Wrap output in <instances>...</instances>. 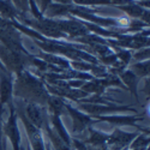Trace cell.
Instances as JSON below:
<instances>
[{"label":"cell","instance_id":"cell-19","mask_svg":"<svg viewBox=\"0 0 150 150\" xmlns=\"http://www.w3.org/2000/svg\"><path fill=\"white\" fill-rule=\"evenodd\" d=\"M133 71L134 74H138L141 77H144V76H149V61H145V62H138V64H134L132 67H131Z\"/></svg>","mask_w":150,"mask_h":150},{"label":"cell","instance_id":"cell-5","mask_svg":"<svg viewBox=\"0 0 150 150\" xmlns=\"http://www.w3.org/2000/svg\"><path fill=\"white\" fill-rule=\"evenodd\" d=\"M21 118H22L24 126H25V129H27V133L29 136V141H30L29 145L33 148V150H45V143H43V139H42L40 129L35 127L24 114H22Z\"/></svg>","mask_w":150,"mask_h":150},{"label":"cell","instance_id":"cell-21","mask_svg":"<svg viewBox=\"0 0 150 150\" xmlns=\"http://www.w3.org/2000/svg\"><path fill=\"white\" fill-rule=\"evenodd\" d=\"M133 58H136V59H138V60H143V59H148L149 58V48L146 47L144 51H141V52H138L137 54H134L133 55Z\"/></svg>","mask_w":150,"mask_h":150},{"label":"cell","instance_id":"cell-4","mask_svg":"<svg viewBox=\"0 0 150 150\" xmlns=\"http://www.w3.org/2000/svg\"><path fill=\"white\" fill-rule=\"evenodd\" d=\"M10 118L7 120V124L5 125V133L8 137V139L12 143L13 150H21L19 148V141H21V136H19V131H18V126H17V119H16V114H15V108L12 102L10 103Z\"/></svg>","mask_w":150,"mask_h":150},{"label":"cell","instance_id":"cell-14","mask_svg":"<svg viewBox=\"0 0 150 150\" xmlns=\"http://www.w3.org/2000/svg\"><path fill=\"white\" fill-rule=\"evenodd\" d=\"M121 78L122 81L129 85V88L133 93V95L137 97V77L132 71H124L121 72Z\"/></svg>","mask_w":150,"mask_h":150},{"label":"cell","instance_id":"cell-22","mask_svg":"<svg viewBox=\"0 0 150 150\" xmlns=\"http://www.w3.org/2000/svg\"><path fill=\"white\" fill-rule=\"evenodd\" d=\"M52 0H41V11L42 12H46L47 7L49 6V4H51Z\"/></svg>","mask_w":150,"mask_h":150},{"label":"cell","instance_id":"cell-8","mask_svg":"<svg viewBox=\"0 0 150 150\" xmlns=\"http://www.w3.org/2000/svg\"><path fill=\"white\" fill-rule=\"evenodd\" d=\"M65 107L67 108V110L70 112V114H71V117H72V119H73V132L79 133V132L84 131V129L88 126L89 124L95 122V121H93V119H91L90 117L81 113V112H78L77 109L72 108L71 106L65 105Z\"/></svg>","mask_w":150,"mask_h":150},{"label":"cell","instance_id":"cell-9","mask_svg":"<svg viewBox=\"0 0 150 150\" xmlns=\"http://www.w3.org/2000/svg\"><path fill=\"white\" fill-rule=\"evenodd\" d=\"M57 27L60 29L62 33H67L71 36H79V35H85L88 33L86 28L84 27V24L78 23L76 21H58Z\"/></svg>","mask_w":150,"mask_h":150},{"label":"cell","instance_id":"cell-2","mask_svg":"<svg viewBox=\"0 0 150 150\" xmlns=\"http://www.w3.org/2000/svg\"><path fill=\"white\" fill-rule=\"evenodd\" d=\"M0 40L4 42L5 47L11 49V51H15V52L24 51L22 47L18 31L15 30L12 24H10L7 21L1 18H0Z\"/></svg>","mask_w":150,"mask_h":150},{"label":"cell","instance_id":"cell-20","mask_svg":"<svg viewBox=\"0 0 150 150\" xmlns=\"http://www.w3.org/2000/svg\"><path fill=\"white\" fill-rule=\"evenodd\" d=\"M149 143V139L148 137H144V136H139L138 139H136L132 144H131V148L132 149H141V148H146Z\"/></svg>","mask_w":150,"mask_h":150},{"label":"cell","instance_id":"cell-1","mask_svg":"<svg viewBox=\"0 0 150 150\" xmlns=\"http://www.w3.org/2000/svg\"><path fill=\"white\" fill-rule=\"evenodd\" d=\"M16 95L28 98L33 103H43L48 100L47 91L40 81L33 77L29 72H21L15 85Z\"/></svg>","mask_w":150,"mask_h":150},{"label":"cell","instance_id":"cell-11","mask_svg":"<svg viewBox=\"0 0 150 150\" xmlns=\"http://www.w3.org/2000/svg\"><path fill=\"white\" fill-rule=\"evenodd\" d=\"M108 134L106 133H102L97 130H90V136L86 143H89L94 146H102L107 141H108Z\"/></svg>","mask_w":150,"mask_h":150},{"label":"cell","instance_id":"cell-12","mask_svg":"<svg viewBox=\"0 0 150 150\" xmlns=\"http://www.w3.org/2000/svg\"><path fill=\"white\" fill-rule=\"evenodd\" d=\"M81 107L85 110H88L89 113L98 114V113H107V112H114V110H124V109H129L127 107H102V106H94V105H81Z\"/></svg>","mask_w":150,"mask_h":150},{"label":"cell","instance_id":"cell-15","mask_svg":"<svg viewBox=\"0 0 150 150\" xmlns=\"http://www.w3.org/2000/svg\"><path fill=\"white\" fill-rule=\"evenodd\" d=\"M117 7L120 8V10H122V11H125V12H127L129 16H131V17H133V18L142 17L143 12H144L141 6L136 5V4H132V3H130L129 5H118Z\"/></svg>","mask_w":150,"mask_h":150},{"label":"cell","instance_id":"cell-6","mask_svg":"<svg viewBox=\"0 0 150 150\" xmlns=\"http://www.w3.org/2000/svg\"><path fill=\"white\" fill-rule=\"evenodd\" d=\"M25 113L28 115V120L34 125L35 127L41 129L43 125L46 124L45 112L37 103L29 102L28 106L25 107Z\"/></svg>","mask_w":150,"mask_h":150},{"label":"cell","instance_id":"cell-17","mask_svg":"<svg viewBox=\"0 0 150 150\" xmlns=\"http://www.w3.org/2000/svg\"><path fill=\"white\" fill-rule=\"evenodd\" d=\"M47 15L48 16H62L66 15L70 11V6H65L62 4H57V5H49L47 7Z\"/></svg>","mask_w":150,"mask_h":150},{"label":"cell","instance_id":"cell-7","mask_svg":"<svg viewBox=\"0 0 150 150\" xmlns=\"http://www.w3.org/2000/svg\"><path fill=\"white\" fill-rule=\"evenodd\" d=\"M134 137H136L134 133H127V132H122L120 130H115L113 132V134H110L108 137L107 142L113 150H121L122 148L126 146Z\"/></svg>","mask_w":150,"mask_h":150},{"label":"cell","instance_id":"cell-10","mask_svg":"<svg viewBox=\"0 0 150 150\" xmlns=\"http://www.w3.org/2000/svg\"><path fill=\"white\" fill-rule=\"evenodd\" d=\"M13 91L11 78L1 73L0 76V109H4V105L11 103V96Z\"/></svg>","mask_w":150,"mask_h":150},{"label":"cell","instance_id":"cell-23","mask_svg":"<svg viewBox=\"0 0 150 150\" xmlns=\"http://www.w3.org/2000/svg\"><path fill=\"white\" fill-rule=\"evenodd\" d=\"M55 1H58V3H60V4H62V5H66V4L71 3L72 0H55Z\"/></svg>","mask_w":150,"mask_h":150},{"label":"cell","instance_id":"cell-18","mask_svg":"<svg viewBox=\"0 0 150 150\" xmlns=\"http://www.w3.org/2000/svg\"><path fill=\"white\" fill-rule=\"evenodd\" d=\"M100 119L109 121L112 124H125V125H134V121L137 120L133 117H102Z\"/></svg>","mask_w":150,"mask_h":150},{"label":"cell","instance_id":"cell-25","mask_svg":"<svg viewBox=\"0 0 150 150\" xmlns=\"http://www.w3.org/2000/svg\"><path fill=\"white\" fill-rule=\"evenodd\" d=\"M47 150H51V146H49V145H47Z\"/></svg>","mask_w":150,"mask_h":150},{"label":"cell","instance_id":"cell-16","mask_svg":"<svg viewBox=\"0 0 150 150\" xmlns=\"http://www.w3.org/2000/svg\"><path fill=\"white\" fill-rule=\"evenodd\" d=\"M47 103L49 106V109L53 113V115H60V113L62 112V109L65 108V103L61 101L58 97H49L47 100Z\"/></svg>","mask_w":150,"mask_h":150},{"label":"cell","instance_id":"cell-24","mask_svg":"<svg viewBox=\"0 0 150 150\" xmlns=\"http://www.w3.org/2000/svg\"><path fill=\"white\" fill-rule=\"evenodd\" d=\"M0 150H6V142L5 141H3L1 146H0Z\"/></svg>","mask_w":150,"mask_h":150},{"label":"cell","instance_id":"cell-3","mask_svg":"<svg viewBox=\"0 0 150 150\" xmlns=\"http://www.w3.org/2000/svg\"><path fill=\"white\" fill-rule=\"evenodd\" d=\"M0 58L5 62V65L7 66L8 70L16 72L17 74L22 72L24 66V59L19 54V52L11 51V49L6 48L5 46L0 45Z\"/></svg>","mask_w":150,"mask_h":150},{"label":"cell","instance_id":"cell-13","mask_svg":"<svg viewBox=\"0 0 150 150\" xmlns=\"http://www.w3.org/2000/svg\"><path fill=\"white\" fill-rule=\"evenodd\" d=\"M52 122H53V126H54V129H55V131H57L55 133H57L66 144H69V143H70V136H69V133L66 132V130H65V127H64V125H62V122H61L59 115H53V117H52Z\"/></svg>","mask_w":150,"mask_h":150}]
</instances>
